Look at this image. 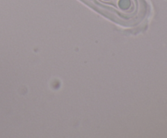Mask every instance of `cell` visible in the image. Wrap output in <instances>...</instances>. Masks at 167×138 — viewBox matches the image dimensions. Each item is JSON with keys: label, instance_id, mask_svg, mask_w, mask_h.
<instances>
[{"label": "cell", "instance_id": "6da1fadb", "mask_svg": "<svg viewBox=\"0 0 167 138\" xmlns=\"http://www.w3.org/2000/svg\"><path fill=\"white\" fill-rule=\"evenodd\" d=\"M118 5L120 7V8L122 10H127L130 6V0H120Z\"/></svg>", "mask_w": 167, "mask_h": 138}]
</instances>
